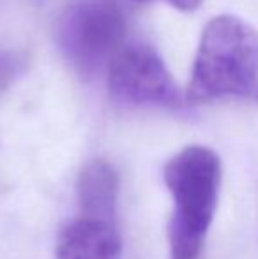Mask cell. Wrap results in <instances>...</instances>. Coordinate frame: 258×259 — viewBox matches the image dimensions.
I'll return each instance as SVG.
<instances>
[{"label":"cell","instance_id":"1","mask_svg":"<svg viewBox=\"0 0 258 259\" xmlns=\"http://www.w3.org/2000/svg\"><path fill=\"white\" fill-rule=\"evenodd\" d=\"M191 103L244 99L258 103V32L232 14L205 25L195 58L190 87Z\"/></svg>","mask_w":258,"mask_h":259},{"label":"cell","instance_id":"2","mask_svg":"<svg viewBox=\"0 0 258 259\" xmlns=\"http://www.w3.org/2000/svg\"><path fill=\"white\" fill-rule=\"evenodd\" d=\"M163 178L173 199L168 224L172 259H200L221 185V160L207 147H186L166 162Z\"/></svg>","mask_w":258,"mask_h":259},{"label":"cell","instance_id":"3","mask_svg":"<svg viewBox=\"0 0 258 259\" xmlns=\"http://www.w3.org/2000/svg\"><path fill=\"white\" fill-rule=\"evenodd\" d=\"M124 34L126 20L115 0H72L57 23L60 52L85 78L110 67Z\"/></svg>","mask_w":258,"mask_h":259},{"label":"cell","instance_id":"4","mask_svg":"<svg viewBox=\"0 0 258 259\" xmlns=\"http://www.w3.org/2000/svg\"><path fill=\"white\" fill-rule=\"evenodd\" d=\"M108 90L115 101L133 106L177 108L184 101L165 60L147 42H131L115 55Z\"/></svg>","mask_w":258,"mask_h":259},{"label":"cell","instance_id":"5","mask_svg":"<svg viewBox=\"0 0 258 259\" xmlns=\"http://www.w3.org/2000/svg\"><path fill=\"white\" fill-rule=\"evenodd\" d=\"M57 259H122L117 224L76 217L60 233Z\"/></svg>","mask_w":258,"mask_h":259},{"label":"cell","instance_id":"6","mask_svg":"<svg viewBox=\"0 0 258 259\" xmlns=\"http://www.w3.org/2000/svg\"><path fill=\"white\" fill-rule=\"evenodd\" d=\"M119 185L121 178L114 164L104 159L89 160L76 182L80 215L117 224Z\"/></svg>","mask_w":258,"mask_h":259},{"label":"cell","instance_id":"7","mask_svg":"<svg viewBox=\"0 0 258 259\" xmlns=\"http://www.w3.org/2000/svg\"><path fill=\"white\" fill-rule=\"evenodd\" d=\"M20 69L16 57L7 52H0V90L13 81L14 74Z\"/></svg>","mask_w":258,"mask_h":259},{"label":"cell","instance_id":"8","mask_svg":"<svg viewBox=\"0 0 258 259\" xmlns=\"http://www.w3.org/2000/svg\"><path fill=\"white\" fill-rule=\"evenodd\" d=\"M140 2H151V0H140ZM161 2L170 4L179 11H195L203 0H161Z\"/></svg>","mask_w":258,"mask_h":259}]
</instances>
